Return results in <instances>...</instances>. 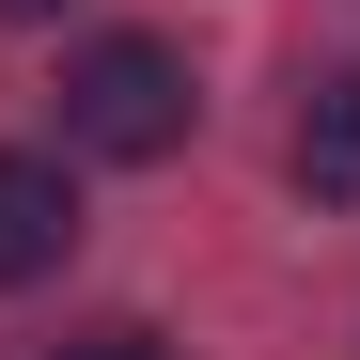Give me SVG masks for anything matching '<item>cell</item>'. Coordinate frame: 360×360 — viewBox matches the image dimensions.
Listing matches in <instances>:
<instances>
[{
	"instance_id": "obj_4",
	"label": "cell",
	"mask_w": 360,
	"mask_h": 360,
	"mask_svg": "<svg viewBox=\"0 0 360 360\" xmlns=\"http://www.w3.org/2000/svg\"><path fill=\"white\" fill-rule=\"evenodd\" d=\"M47 360H172V345H157L141 314H110V329H79V345H47Z\"/></svg>"
},
{
	"instance_id": "obj_2",
	"label": "cell",
	"mask_w": 360,
	"mask_h": 360,
	"mask_svg": "<svg viewBox=\"0 0 360 360\" xmlns=\"http://www.w3.org/2000/svg\"><path fill=\"white\" fill-rule=\"evenodd\" d=\"M63 251H79V172L32 157V141H0V282H47Z\"/></svg>"
},
{
	"instance_id": "obj_5",
	"label": "cell",
	"mask_w": 360,
	"mask_h": 360,
	"mask_svg": "<svg viewBox=\"0 0 360 360\" xmlns=\"http://www.w3.org/2000/svg\"><path fill=\"white\" fill-rule=\"evenodd\" d=\"M0 16H16V32H32V16H63V0H0Z\"/></svg>"
},
{
	"instance_id": "obj_3",
	"label": "cell",
	"mask_w": 360,
	"mask_h": 360,
	"mask_svg": "<svg viewBox=\"0 0 360 360\" xmlns=\"http://www.w3.org/2000/svg\"><path fill=\"white\" fill-rule=\"evenodd\" d=\"M297 188H314V204H360V63L314 79V110H297Z\"/></svg>"
},
{
	"instance_id": "obj_1",
	"label": "cell",
	"mask_w": 360,
	"mask_h": 360,
	"mask_svg": "<svg viewBox=\"0 0 360 360\" xmlns=\"http://www.w3.org/2000/svg\"><path fill=\"white\" fill-rule=\"evenodd\" d=\"M188 126H204V94H188V63H172L157 32H94L79 63H63V141L79 157L157 172V157H188Z\"/></svg>"
}]
</instances>
